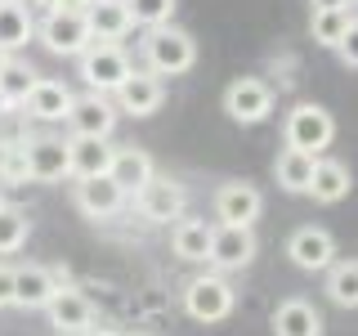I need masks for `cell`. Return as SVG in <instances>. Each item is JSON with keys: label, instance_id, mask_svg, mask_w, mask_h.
<instances>
[{"label": "cell", "instance_id": "cell-9", "mask_svg": "<svg viewBox=\"0 0 358 336\" xmlns=\"http://www.w3.org/2000/svg\"><path fill=\"white\" fill-rule=\"evenodd\" d=\"M36 31H41L45 50H50V54H67V59H81L90 45H94L85 14H45V22Z\"/></svg>", "mask_w": 358, "mask_h": 336}, {"label": "cell", "instance_id": "cell-27", "mask_svg": "<svg viewBox=\"0 0 358 336\" xmlns=\"http://www.w3.org/2000/svg\"><path fill=\"white\" fill-rule=\"evenodd\" d=\"M313 162H318V157L282 148V153H278V162H273V175H278V184H282L287 193H309V179H313Z\"/></svg>", "mask_w": 358, "mask_h": 336}, {"label": "cell", "instance_id": "cell-17", "mask_svg": "<svg viewBox=\"0 0 358 336\" xmlns=\"http://www.w3.org/2000/svg\"><path fill=\"white\" fill-rule=\"evenodd\" d=\"M157 171H152V157L143 148H112V166H108V179L121 188V193H139Z\"/></svg>", "mask_w": 358, "mask_h": 336}, {"label": "cell", "instance_id": "cell-21", "mask_svg": "<svg viewBox=\"0 0 358 336\" xmlns=\"http://www.w3.org/2000/svg\"><path fill=\"white\" fill-rule=\"evenodd\" d=\"M309 197L322 202V206L345 202L350 197V166L331 162V157H318V162H313V179H309Z\"/></svg>", "mask_w": 358, "mask_h": 336}, {"label": "cell", "instance_id": "cell-28", "mask_svg": "<svg viewBox=\"0 0 358 336\" xmlns=\"http://www.w3.org/2000/svg\"><path fill=\"white\" fill-rule=\"evenodd\" d=\"M36 85V72H31L27 63H18V59H9V67L0 72V108H22V99H27V90Z\"/></svg>", "mask_w": 358, "mask_h": 336}, {"label": "cell", "instance_id": "cell-23", "mask_svg": "<svg viewBox=\"0 0 358 336\" xmlns=\"http://www.w3.org/2000/svg\"><path fill=\"white\" fill-rule=\"evenodd\" d=\"M31 36H36L31 9H22V0H0V50L14 54V50H22Z\"/></svg>", "mask_w": 358, "mask_h": 336}, {"label": "cell", "instance_id": "cell-3", "mask_svg": "<svg viewBox=\"0 0 358 336\" xmlns=\"http://www.w3.org/2000/svg\"><path fill=\"white\" fill-rule=\"evenodd\" d=\"M233 305H238V291L229 287V278H224V274H197V278H188V287H184L188 318H197V323H224L233 314Z\"/></svg>", "mask_w": 358, "mask_h": 336}, {"label": "cell", "instance_id": "cell-19", "mask_svg": "<svg viewBox=\"0 0 358 336\" xmlns=\"http://www.w3.org/2000/svg\"><path fill=\"white\" fill-rule=\"evenodd\" d=\"M273 336H322V314L300 296H287L273 309Z\"/></svg>", "mask_w": 358, "mask_h": 336}, {"label": "cell", "instance_id": "cell-31", "mask_svg": "<svg viewBox=\"0 0 358 336\" xmlns=\"http://www.w3.org/2000/svg\"><path fill=\"white\" fill-rule=\"evenodd\" d=\"M0 179H5V184H18V179H27L22 144H18V148H0Z\"/></svg>", "mask_w": 358, "mask_h": 336}, {"label": "cell", "instance_id": "cell-13", "mask_svg": "<svg viewBox=\"0 0 358 336\" xmlns=\"http://www.w3.org/2000/svg\"><path fill=\"white\" fill-rule=\"evenodd\" d=\"M255 260V233L251 229H229V224H215L210 229V251H206V265L229 274V269H246Z\"/></svg>", "mask_w": 358, "mask_h": 336}, {"label": "cell", "instance_id": "cell-26", "mask_svg": "<svg viewBox=\"0 0 358 336\" xmlns=\"http://www.w3.org/2000/svg\"><path fill=\"white\" fill-rule=\"evenodd\" d=\"M350 31H354V5H345V9H322V14L309 18L313 45H327V50H336V45L350 36Z\"/></svg>", "mask_w": 358, "mask_h": 336}, {"label": "cell", "instance_id": "cell-1", "mask_svg": "<svg viewBox=\"0 0 358 336\" xmlns=\"http://www.w3.org/2000/svg\"><path fill=\"white\" fill-rule=\"evenodd\" d=\"M193 63H197V41L184 27L166 22V27L143 31V72H152L157 81L162 76H184Z\"/></svg>", "mask_w": 358, "mask_h": 336}, {"label": "cell", "instance_id": "cell-37", "mask_svg": "<svg viewBox=\"0 0 358 336\" xmlns=\"http://www.w3.org/2000/svg\"><path fill=\"white\" fill-rule=\"evenodd\" d=\"M36 5H50V0H36Z\"/></svg>", "mask_w": 358, "mask_h": 336}, {"label": "cell", "instance_id": "cell-39", "mask_svg": "<svg viewBox=\"0 0 358 336\" xmlns=\"http://www.w3.org/2000/svg\"><path fill=\"white\" fill-rule=\"evenodd\" d=\"M0 112H5V108H0Z\"/></svg>", "mask_w": 358, "mask_h": 336}, {"label": "cell", "instance_id": "cell-22", "mask_svg": "<svg viewBox=\"0 0 358 336\" xmlns=\"http://www.w3.org/2000/svg\"><path fill=\"white\" fill-rule=\"evenodd\" d=\"M67 166L76 179H99L112 166V144L108 139H67Z\"/></svg>", "mask_w": 358, "mask_h": 336}, {"label": "cell", "instance_id": "cell-8", "mask_svg": "<svg viewBox=\"0 0 358 336\" xmlns=\"http://www.w3.org/2000/svg\"><path fill=\"white\" fill-rule=\"evenodd\" d=\"M260 211H264V197L246 179H229V184L215 188V220L229 224V229H251L260 220Z\"/></svg>", "mask_w": 358, "mask_h": 336}, {"label": "cell", "instance_id": "cell-24", "mask_svg": "<svg viewBox=\"0 0 358 336\" xmlns=\"http://www.w3.org/2000/svg\"><path fill=\"white\" fill-rule=\"evenodd\" d=\"M210 229H215V224H206V220H179V224H175V233H171V246H175L179 260H188V265H206Z\"/></svg>", "mask_w": 358, "mask_h": 336}, {"label": "cell", "instance_id": "cell-15", "mask_svg": "<svg viewBox=\"0 0 358 336\" xmlns=\"http://www.w3.org/2000/svg\"><path fill=\"white\" fill-rule=\"evenodd\" d=\"M121 206H126V193H121L108 175L76 179V211H81V216H90V220H112Z\"/></svg>", "mask_w": 358, "mask_h": 336}, {"label": "cell", "instance_id": "cell-18", "mask_svg": "<svg viewBox=\"0 0 358 336\" xmlns=\"http://www.w3.org/2000/svg\"><path fill=\"white\" fill-rule=\"evenodd\" d=\"M22 108H27V117H36V121H63V117H67V108H72V90H67L63 81L36 76V85L27 90Z\"/></svg>", "mask_w": 358, "mask_h": 336}, {"label": "cell", "instance_id": "cell-6", "mask_svg": "<svg viewBox=\"0 0 358 336\" xmlns=\"http://www.w3.org/2000/svg\"><path fill=\"white\" fill-rule=\"evenodd\" d=\"M67 130L72 139H108L112 126H117V108H112L108 94H72V108H67Z\"/></svg>", "mask_w": 358, "mask_h": 336}, {"label": "cell", "instance_id": "cell-25", "mask_svg": "<svg viewBox=\"0 0 358 336\" xmlns=\"http://www.w3.org/2000/svg\"><path fill=\"white\" fill-rule=\"evenodd\" d=\"M327 274V296H331V305H341V309H354L358 305V265H354V255L345 260V255H336V260L322 269Z\"/></svg>", "mask_w": 358, "mask_h": 336}, {"label": "cell", "instance_id": "cell-5", "mask_svg": "<svg viewBox=\"0 0 358 336\" xmlns=\"http://www.w3.org/2000/svg\"><path fill=\"white\" fill-rule=\"evenodd\" d=\"M224 112L238 126H260V121L273 117V90L260 76H238V81L224 90Z\"/></svg>", "mask_w": 358, "mask_h": 336}, {"label": "cell", "instance_id": "cell-32", "mask_svg": "<svg viewBox=\"0 0 358 336\" xmlns=\"http://www.w3.org/2000/svg\"><path fill=\"white\" fill-rule=\"evenodd\" d=\"M9 300H14V269L0 265V309H5Z\"/></svg>", "mask_w": 358, "mask_h": 336}, {"label": "cell", "instance_id": "cell-16", "mask_svg": "<svg viewBox=\"0 0 358 336\" xmlns=\"http://www.w3.org/2000/svg\"><path fill=\"white\" fill-rule=\"evenodd\" d=\"M54 291H59V283H54V274L45 265H18L14 269V300H9V305H18V309H45Z\"/></svg>", "mask_w": 358, "mask_h": 336}, {"label": "cell", "instance_id": "cell-20", "mask_svg": "<svg viewBox=\"0 0 358 336\" xmlns=\"http://www.w3.org/2000/svg\"><path fill=\"white\" fill-rule=\"evenodd\" d=\"M85 22H90V36H94V41H108V45H117V41L134 27L121 0H90Z\"/></svg>", "mask_w": 358, "mask_h": 336}, {"label": "cell", "instance_id": "cell-33", "mask_svg": "<svg viewBox=\"0 0 358 336\" xmlns=\"http://www.w3.org/2000/svg\"><path fill=\"white\" fill-rule=\"evenodd\" d=\"M90 0H50V14H85Z\"/></svg>", "mask_w": 358, "mask_h": 336}, {"label": "cell", "instance_id": "cell-10", "mask_svg": "<svg viewBox=\"0 0 358 336\" xmlns=\"http://www.w3.org/2000/svg\"><path fill=\"white\" fill-rule=\"evenodd\" d=\"M22 162H27V179H36V184H59V179L72 175L67 139H54V134H41V139L22 144Z\"/></svg>", "mask_w": 358, "mask_h": 336}, {"label": "cell", "instance_id": "cell-35", "mask_svg": "<svg viewBox=\"0 0 358 336\" xmlns=\"http://www.w3.org/2000/svg\"><path fill=\"white\" fill-rule=\"evenodd\" d=\"M85 336H121V332H112V328H90Z\"/></svg>", "mask_w": 358, "mask_h": 336}, {"label": "cell", "instance_id": "cell-2", "mask_svg": "<svg viewBox=\"0 0 358 336\" xmlns=\"http://www.w3.org/2000/svg\"><path fill=\"white\" fill-rule=\"evenodd\" d=\"M282 139L291 153H309V157H322L336 139V117L322 104H296L287 112V126H282Z\"/></svg>", "mask_w": 358, "mask_h": 336}, {"label": "cell", "instance_id": "cell-7", "mask_svg": "<svg viewBox=\"0 0 358 336\" xmlns=\"http://www.w3.org/2000/svg\"><path fill=\"white\" fill-rule=\"evenodd\" d=\"M139 202V216L152 220V224H171V220H184V206H188V188L179 179H166V175H152L148 184L134 193Z\"/></svg>", "mask_w": 358, "mask_h": 336}, {"label": "cell", "instance_id": "cell-12", "mask_svg": "<svg viewBox=\"0 0 358 336\" xmlns=\"http://www.w3.org/2000/svg\"><path fill=\"white\" fill-rule=\"evenodd\" d=\"M162 104H166V85L152 72H143V67H134L126 81L117 85V99H112V108L126 112V117H152Z\"/></svg>", "mask_w": 358, "mask_h": 336}, {"label": "cell", "instance_id": "cell-34", "mask_svg": "<svg viewBox=\"0 0 358 336\" xmlns=\"http://www.w3.org/2000/svg\"><path fill=\"white\" fill-rule=\"evenodd\" d=\"M313 5V14H322V9H345V5H354V0H309Z\"/></svg>", "mask_w": 358, "mask_h": 336}, {"label": "cell", "instance_id": "cell-14", "mask_svg": "<svg viewBox=\"0 0 358 336\" xmlns=\"http://www.w3.org/2000/svg\"><path fill=\"white\" fill-rule=\"evenodd\" d=\"M45 314H50V323L63 336H85L90 328H94V309H90V300L81 296V291H72V287L54 291L50 305H45Z\"/></svg>", "mask_w": 358, "mask_h": 336}, {"label": "cell", "instance_id": "cell-38", "mask_svg": "<svg viewBox=\"0 0 358 336\" xmlns=\"http://www.w3.org/2000/svg\"><path fill=\"white\" fill-rule=\"evenodd\" d=\"M0 206H5V202H0Z\"/></svg>", "mask_w": 358, "mask_h": 336}, {"label": "cell", "instance_id": "cell-11", "mask_svg": "<svg viewBox=\"0 0 358 336\" xmlns=\"http://www.w3.org/2000/svg\"><path fill=\"white\" fill-rule=\"evenodd\" d=\"M287 255H291V265L305 269V274H322V269L336 260V238L327 229H318V224H300L287 238Z\"/></svg>", "mask_w": 358, "mask_h": 336}, {"label": "cell", "instance_id": "cell-4", "mask_svg": "<svg viewBox=\"0 0 358 336\" xmlns=\"http://www.w3.org/2000/svg\"><path fill=\"white\" fill-rule=\"evenodd\" d=\"M134 72L130 54L121 45H108V41H94L90 50L81 54V81L90 85V94H117V85Z\"/></svg>", "mask_w": 358, "mask_h": 336}, {"label": "cell", "instance_id": "cell-30", "mask_svg": "<svg viewBox=\"0 0 358 336\" xmlns=\"http://www.w3.org/2000/svg\"><path fill=\"white\" fill-rule=\"evenodd\" d=\"M126 5V14H130V22H139V27H166L171 22V14H175V0H121Z\"/></svg>", "mask_w": 358, "mask_h": 336}, {"label": "cell", "instance_id": "cell-29", "mask_svg": "<svg viewBox=\"0 0 358 336\" xmlns=\"http://www.w3.org/2000/svg\"><path fill=\"white\" fill-rule=\"evenodd\" d=\"M27 233H31V220H27V211H18V206H0V255H14L27 246Z\"/></svg>", "mask_w": 358, "mask_h": 336}, {"label": "cell", "instance_id": "cell-36", "mask_svg": "<svg viewBox=\"0 0 358 336\" xmlns=\"http://www.w3.org/2000/svg\"><path fill=\"white\" fill-rule=\"evenodd\" d=\"M9 59H14V54H5V50H0V72H5V67H9Z\"/></svg>", "mask_w": 358, "mask_h": 336}]
</instances>
